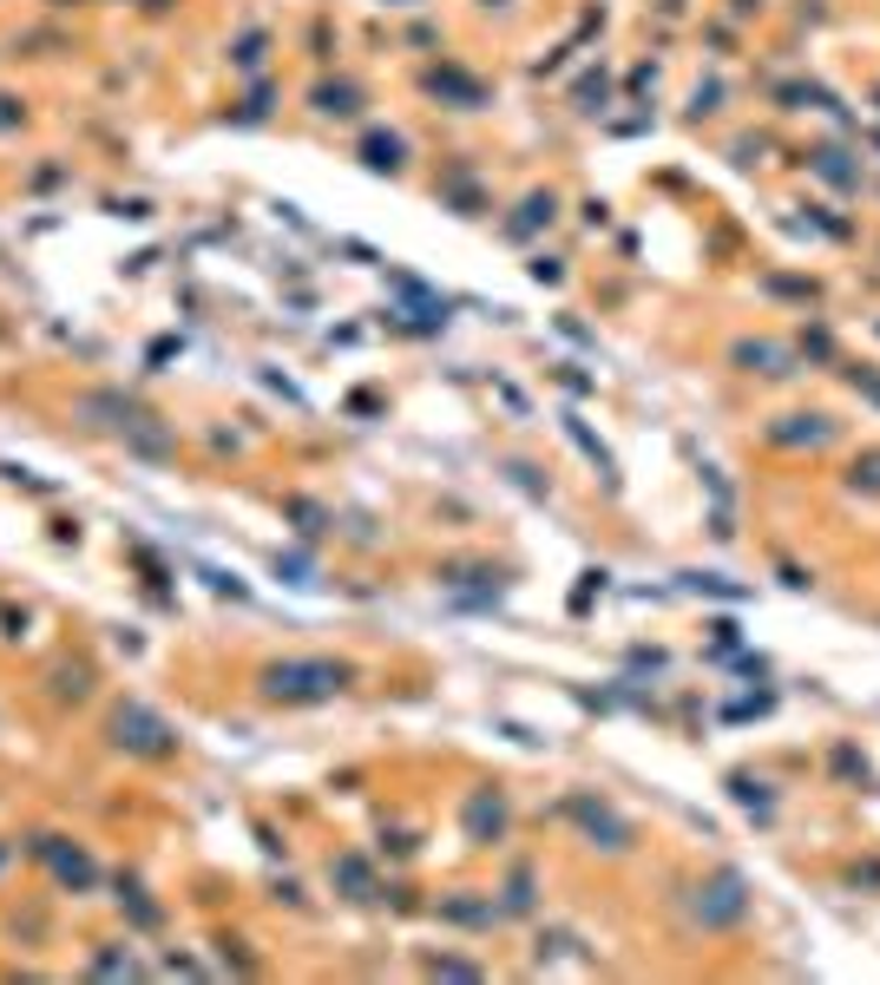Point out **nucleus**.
Instances as JSON below:
<instances>
[{
  "label": "nucleus",
  "mask_w": 880,
  "mask_h": 985,
  "mask_svg": "<svg viewBox=\"0 0 880 985\" xmlns=\"http://www.w3.org/2000/svg\"><path fill=\"white\" fill-rule=\"evenodd\" d=\"M742 914H749V887H742V874H717V880L697 887V919H703V926H736Z\"/></svg>",
  "instance_id": "1"
},
{
  "label": "nucleus",
  "mask_w": 880,
  "mask_h": 985,
  "mask_svg": "<svg viewBox=\"0 0 880 985\" xmlns=\"http://www.w3.org/2000/svg\"><path fill=\"white\" fill-rule=\"evenodd\" d=\"M336 684H342V670H336V664H309V670L296 664V670H270V690H277V697H283V690H290V697H316V690H336Z\"/></svg>",
  "instance_id": "2"
},
{
  "label": "nucleus",
  "mask_w": 880,
  "mask_h": 985,
  "mask_svg": "<svg viewBox=\"0 0 880 985\" xmlns=\"http://www.w3.org/2000/svg\"><path fill=\"white\" fill-rule=\"evenodd\" d=\"M736 361H756L762 375H796V368H789V355L769 349V342H742V349H736Z\"/></svg>",
  "instance_id": "3"
},
{
  "label": "nucleus",
  "mask_w": 880,
  "mask_h": 985,
  "mask_svg": "<svg viewBox=\"0 0 880 985\" xmlns=\"http://www.w3.org/2000/svg\"><path fill=\"white\" fill-rule=\"evenodd\" d=\"M848 480H854V487H861V492H880V454H861Z\"/></svg>",
  "instance_id": "4"
},
{
  "label": "nucleus",
  "mask_w": 880,
  "mask_h": 985,
  "mask_svg": "<svg viewBox=\"0 0 880 985\" xmlns=\"http://www.w3.org/2000/svg\"><path fill=\"white\" fill-rule=\"evenodd\" d=\"M854 388H868V395L880 401V375H861V368H854Z\"/></svg>",
  "instance_id": "5"
}]
</instances>
